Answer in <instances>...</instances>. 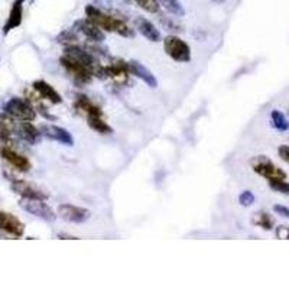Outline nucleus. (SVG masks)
Segmentation results:
<instances>
[{"label": "nucleus", "instance_id": "nucleus-1", "mask_svg": "<svg viewBox=\"0 0 289 289\" xmlns=\"http://www.w3.org/2000/svg\"><path fill=\"white\" fill-rule=\"evenodd\" d=\"M84 12H85L87 19L90 22H93L94 25H97L101 30L117 33L123 38H133L135 36V30L130 28L126 22L103 12V10H100L98 7L93 6V4H87Z\"/></svg>", "mask_w": 289, "mask_h": 289}, {"label": "nucleus", "instance_id": "nucleus-2", "mask_svg": "<svg viewBox=\"0 0 289 289\" xmlns=\"http://www.w3.org/2000/svg\"><path fill=\"white\" fill-rule=\"evenodd\" d=\"M3 110L7 116H10L14 120H20V122H33L36 119V110L33 109V106L29 103L25 98H19V97H13L10 98L4 106Z\"/></svg>", "mask_w": 289, "mask_h": 289}, {"label": "nucleus", "instance_id": "nucleus-3", "mask_svg": "<svg viewBox=\"0 0 289 289\" xmlns=\"http://www.w3.org/2000/svg\"><path fill=\"white\" fill-rule=\"evenodd\" d=\"M164 49L166 55L171 56L177 62H190L191 61V48L185 41L177 35H168L164 39Z\"/></svg>", "mask_w": 289, "mask_h": 289}, {"label": "nucleus", "instance_id": "nucleus-4", "mask_svg": "<svg viewBox=\"0 0 289 289\" xmlns=\"http://www.w3.org/2000/svg\"><path fill=\"white\" fill-rule=\"evenodd\" d=\"M252 168L256 174H259L263 178L269 179V181H284L287 179V174L272 164V161L269 158H266L265 155L256 156L250 161Z\"/></svg>", "mask_w": 289, "mask_h": 289}, {"label": "nucleus", "instance_id": "nucleus-5", "mask_svg": "<svg viewBox=\"0 0 289 289\" xmlns=\"http://www.w3.org/2000/svg\"><path fill=\"white\" fill-rule=\"evenodd\" d=\"M19 206L26 213L38 217L43 221H54L56 219V213L45 203V200H35V198H20Z\"/></svg>", "mask_w": 289, "mask_h": 289}, {"label": "nucleus", "instance_id": "nucleus-6", "mask_svg": "<svg viewBox=\"0 0 289 289\" xmlns=\"http://www.w3.org/2000/svg\"><path fill=\"white\" fill-rule=\"evenodd\" d=\"M59 62H61L62 68L68 72L75 83L87 84V83H90V81H91V78L94 77V75H93V72H91V69H88L87 67H84L83 64H78V62H75V61L69 59V58H67V56H64V55L61 56Z\"/></svg>", "mask_w": 289, "mask_h": 289}, {"label": "nucleus", "instance_id": "nucleus-7", "mask_svg": "<svg viewBox=\"0 0 289 289\" xmlns=\"http://www.w3.org/2000/svg\"><path fill=\"white\" fill-rule=\"evenodd\" d=\"M39 130H41L42 138L58 142V143H61L64 146H74L72 135L64 127H59V126H55V124H42Z\"/></svg>", "mask_w": 289, "mask_h": 289}, {"label": "nucleus", "instance_id": "nucleus-8", "mask_svg": "<svg viewBox=\"0 0 289 289\" xmlns=\"http://www.w3.org/2000/svg\"><path fill=\"white\" fill-rule=\"evenodd\" d=\"M56 214L62 220L80 224V223H85V221L88 220L91 213L88 210L83 208V207L72 206V204H61V206H58Z\"/></svg>", "mask_w": 289, "mask_h": 289}, {"label": "nucleus", "instance_id": "nucleus-9", "mask_svg": "<svg viewBox=\"0 0 289 289\" xmlns=\"http://www.w3.org/2000/svg\"><path fill=\"white\" fill-rule=\"evenodd\" d=\"M0 155L1 158L9 164L10 166H13L14 169H17L19 172H28L32 168V164L26 156L20 155L19 152H16L12 148H9L7 145L0 148Z\"/></svg>", "mask_w": 289, "mask_h": 289}, {"label": "nucleus", "instance_id": "nucleus-10", "mask_svg": "<svg viewBox=\"0 0 289 289\" xmlns=\"http://www.w3.org/2000/svg\"><path fill=\"white\" fill-rule=\"evenodd\" d=\"M12 191L19 194L22 198H35V200H48V194H45L38 187H35L33 184H30L28 181H22V179H12L10 184Z\"/></svg>", "mask_w": 289, "mask_h": 289}, {"label": "nucleus", "instance_id": "nucleus-11", "mask_svg": "<svg viewBox=\"0 0 289 289\" xmlns=\"http://www.w3.org/2000/svg\"><path fill=\"white\" fill-rule=\"evenodd\" d=\"M72 29H74L75 32L83 33L84 36H85L87 39H90V41L97 42V43H101V42L106 41V33H104V30H101V29L98 28L97 25H94L93 22H90L88 19H78V20L74 23Z\"/></svg>", "mask_w": 289, "mask_h": 289}, {"label": "nucleus", "instance_id": "nucleus-12", "mask_svg": "<svg viewBox=\"0 0 289 289\" xmlns=\"http://www.w3.org/2000/svg\"><path fill=\"white\" fill-rule=\"evenodd\" d=\"M106 69V75L107 78L113 80L116 84H124L127 83L129 80V67H127V62H124L123 59L120 58H113L111 62L109 65L104 67Z\"/></svg>", "mask_w": 289, "mask_h": 289}, {"label": "nucleus", "instance_id": "nucleus-13", "mask_svg": "<svg viewBox=\"0 0 289 289\" xmlns=\"http://www.w3.org/2000/svg\"><path fill=\"white\" fill-rule=\"evenodd\" d=\"M0 230L13 237H22L25 233V224L13 214L0 211Z\"/></svg>", "mask_w": 289, "mask_h": 289}, {"label": "nucleus", "instance_id": "nucleus-14", "mask_svg": "<svg viewBox=\"0 0 289 289\" xmlns=\"http://www.w3.org/2000/svg\"><path fill=\"white\" fill-rule=\"evenodd\" d=\"M14 135L17 138L22 139L23 142L29 143V145H36V143L41 142L42 139L41 130L38 127H35L30 122H19V123H16Z\"/></svg>", "mask_w": 289, "mask_h": 289}, {"label": "nucleus", "instance_id": "nucleus-15", "mask_svg": "<svg viewBox=\"0 0 289 289\" xmlns=\"http://www.w3.org/2000/svg\"><path fill=\"white\" fill-rule=\"evenodd\" d=\"M32 88H33V91H36V93L39 94L41 98L48 100V101L52 103V104H61V103H62L61 94L56 91L51 84L46 83L45 80H36V81H33Z\"/></svg>", "mask_w": 289, "mask_h": 289}, {"label": "nucleus", "instance_id": "nucleus-16", "mask_svg": "<svg viewBox=\"0 0 289 289\" xmlns=\"http://www.w3.org/2000/svg\"><path fill=\"white\" fill-rule=\"evenodd\" d=\"M127 67H129V72L132 75L138 77L139 80H142L148 87H151V88L158 87V81H156L155 75L152 74V71H149L145 65H142L139 61H129Z\"/></svg>", "mask_w": 289, "mask_h": 289}, {"label": "nucleus", "instance_id": "nucleus-17", "mask_svg": "<svg viewBox=\"0 0 289 289\" xmlns=\"http://www.w3.org/2000/svg\"><path fill=\"white\" fill-rule=\"evenodd\" d=\"M26 0H14L10 9L9 17L3 26V35H7L12 29L17 28L22 25V17H23V3Z\"/></svg>", "mask_w": 289, "mask_h": 289}, {"label": "nucleus", "instance_id": "nucleus-18", "mask_svg": "<svg viewBox=\"0 0 289 289\" xmlns=\"http://www.w3.org/2000/svg\"><path fill=\"white\" fill-rule=\"evenodd\" d=\"M136 29L138 32L151 42H159L161 41V32L158 28L152 23L151 20L145 19V17H138L136 19Z\"/></svg>", "mask_w": 289, "mask_h": 289}, {"label": "nucleus", "instance_id": "nucleus-19", "mask_svg": "<svg viewBox=\"0 0 289 289\" xmlns=\"http://www.w3.org/2000/svg\"><path fill=\"white\" fill-rule=\"evenodd\" d=\"M74 107H75V110L78 111V113H81V114H84L85 117H88V116H103L101 109H100L97 104H94L87 96L75 97Z\"/></svg>", "mask_w": 289, "mask_h": 289}, {"label": "nucleus", "instance_id": "nucleus-20", "mask_svg": "<svg viewBox=\"0 0 289 289\" xmlns=\"http://www.w3.org/2000/svg\"><path fill=\"white\" fill-rule=\"evenodd\" d=\"M16 122L6 113H0V140L6 142L14 135Z\"/></svg>", "mask_w": 289, "mask_h": 289}, {"label": "nucleus", "instance_id": "nucleus-21", "mask_svg": "<svg viewBox=\"0 0 289 289\" xmlns=\"http://www.w3.org/2000/svg\"><path fill=\"white\" fill-rule=\"evenodd\" d=\"M87 123L94 132L100 133V135H111L113 133V129L104 122L103 116H88Z\"/></svg>", "mask_w": 289, "mask_h": 289}, {"label": "nucleus", "instance_id": "nucleus-22", "mask_svg": "<svg viewBox=\"0 0 289 289\" xmlns=\"http://www.w3.org/2000/svg\"><path fill=\"white\" fill-rule=\"evenodd\" d=\"M159 6H162L168 13L174 14V16H185V9L182 6V3L179 0H158Z\"/></svg>", "mask_w": 289, "mask_h": 289}, {"label": "nucleus", "instance_id": "nucleus-23", "mask_svg": "<svg viewBox=\"0 0 289 289\" xmlns=\"http://www.w3.org/2000/svg\"><path fill=\"white\" fill-rule=\"evenodd\" d=\"M252 223H253L255 226L262 227L263 230H272V229H274V219H272L268 213H265V211L256 213V214L253 216V219H252Z\"/></svg>", "mask_w": 289, "mask_h": 289}, {"label": "nucleus", "instance_id": "nucleus-24", "mask_svg": "<svg viewBox=\"0 0 289 289\" xmlns=\"http://www.w3.org/2000/svg\"><path fill=\"white\" fill-rule=\"evenodd\" d=\"M55 41L58 43H62V45L68 46V45H75L78 42V36H77V32L74 29H65V30L59 32L56 35Z\"/></svg>", "mask_w": 289, "mask_h": 289}, {"label": "nucleus", "instance_id": "nucleus-25", "mask_svg": "<svg viewBox=\"0 0 289 289\" xmlns=\"http://www.w3.org/2000/svg\"><path fill=\"white\" fill-rule=\"evenodd\" d=\"M271 120H272V126L279 132H287L289 129V122L287 117L284 116V113L279 110H272L271 113Z\"/></svg>", "mask_w": 289, "mask_h": 289}, {"label": "nucleus", "instance_id": "nucleus-26", "mask_svg": "<svg viewBox=\"0 0 289 289\" xmlns=\"http://www.w3.org/2000/svg\"><path fill=\"white\" fill-rule=\"evenodd\" d=\"M140 9H143L148 13H159V3L158 0H135Z\"/></svg>", "mask_w": 289, "mask_h": 289}, {"label": "nucleus", "instance_id": "nucleus-27", "mask_svg": "<svg viewBox=\"0 0 289 289\" xmlns=\"http://www.w3.org/2000/svg\"><path fill=\"white\" fill-rule=\"evenodd\" d=\"M269 187L276 193L289 195V184L285 181H269Z\"/></svg>", "mask_w": 289, "mask_h": 289}, {"label": "nucleus", "instance_id": "nucleus-28", "mask_svg": "<svg viewBox=\"0 0 289 289\" xmlns=\"http://www.w3.org/2000/svg\"><path fill=\"white\" fill-rule=\"evenodd\" d=\"M239 203H240V206L250 207L255 203V195L252 191H243L239 195Z\"/></svg>", "mask_w": 289, "mask_h": 289}, {"label": "nucleus", "instance_id": "nucleus-29", "mask_svg": "<svg viewBox=\"0 0 289 289\" xmlns=\"http://www.w3.org/2000/svg\"><path fill=\"white\" fill-rule=\"evenodd\" d=\"M276 237L278 239H287L289 240V227L288 226H279L278 229H276Z\"/></svg>", "mask_w": 289, "mask_h": 289}, {"label": "nucleus", "instance_id": "nucleus-30", "mask_svg": "<svg viewBox=\"0 0 289 289\" xmlns=\"http://www.w3.org/2000/svg\"><path fill=\"white\" fill-rule=\"evenodd\" d=\"M274 211L276 214L285 217V219H289V208L285 206H274Z\"/></svg>", "mask_w": 289, "mask_h": 289}, {"label": "nucleus", "instance_id": "nucleus-31", "mask_svg": "<svg viewBox=\"0 0 289 289\" xmlns=\"http://www.w3.org/2000/svg\"><path fill=\"white\" fill-rule=\"evenodd\" d=\"M278 152H279V156H281V158H282L287 164H289V146H287V145H282V146H279Z\"/></svg>", "mask_w": 289, "mask_h": 289}, {"label": "nucleus", "instance_id": "nucleus-32", "mask_svg": "<svg viewBox=\"0 0 289 289\" xmlns=\"http://www.w3.org/2000/svg\"><path fill=\"white\" fill-rule=\"evenodd\" d=\"M58 239H61V240H77L78 237H75V236H71V234L59 233L58 234Z\"/></svg>", "mask_w": 289, "mask_h": 289}, {"label": "nucleus", "instance_id": "nucleus-33", "mask_svg": "<svg viewBox=\"0 0 289 289\" xmlns=\"http://www.w3.org/2000/svg\"><path fill=\"white\" fill-rule=\"evenodd\" d=\"M214 3H223V1H226V0H213Z\"/></svg>", "mask_w": 289, "mask_h": 289}, {"label": "nucleus", "instance_id": "nucleus-34", "mask_svg": "<svg viewBox=\"0 0 289 289\" xmlns=\"http://www.w3.org/2000/svg\"><path fill=\"white\" fill-rule=\"evenodd\" d=\"M35 1H36V0H30V3H35Z\"/></svg>", "mask_w": 289, "mask_h": 289}]
</instances>
